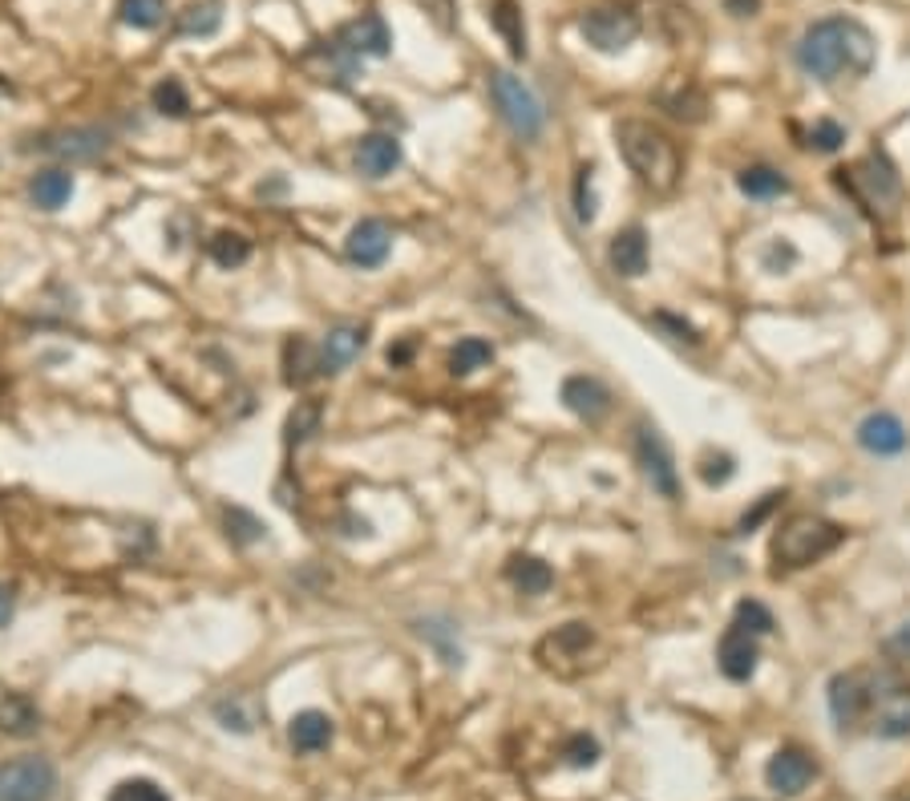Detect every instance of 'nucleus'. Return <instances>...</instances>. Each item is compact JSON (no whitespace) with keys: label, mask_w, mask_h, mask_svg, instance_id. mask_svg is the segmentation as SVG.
<instances>
[{"label":"nucleus","mask_w":910,"mask_h":801,"mask_svg":"<svg viewBox=\"0 0 910 801\" xmlns=\"http://www.w3.org/2000/svg\"><path fill=\"white\" fill-rule=\"evenodd\" d=\"M365 344H369V332L360 329V324H336L324 336V344H320V372H328V377L344 372L365 353Z\"/></svg>","instance_id":"nucleus-16"},{"label":"nucleus","mask_w":910,"mask_h":801,"mask_svg":"<svg viewBox=\"0 0 910 801\" xmlns=\"http://www.w3.org/2000/svg\"><path fill=\"white\" fill-rule=\"evenodd\" d=\"M223 522H228L231 543L247 546V543H259V539H263V522H259L256 515H247L243 506H228V510H223Z\"/></svg>","instance_id":"nucleus-38"},{"label":"nucleus","mask_w":910,"mask_h":801,"mask_svg":"<svg viewBox=\"0 0 910 801\" xmlns=\"http://www.w3.org/2000/svg\"><path fill=\"white\" fill-rule=\"evenodd\" d=\"M320 417H324L320 401H296V409H292L284 421L287 449H299L304 442H312V433H320Z\"/></svg>","instance_id":"nucleus-30"},{"label":"nucleus","mask_w":910,"mask_h":801,"mask_svg":"<svg viewBox=\"0 0 910 801\" xmlns=\"http://www.w3.org/2000/svg\"><path fill=\"white\" fill-rule=\"evenodd\" d=\"M110 801H171V798H167V789L158 786V781H150V777H130V781L110 789Z\"/></svg>","instance_id":"nucleus-39"},{"label":"nucleus","mask_w":910,"mask_h":801,"mask_svg":"<svg viewBox=\"0 0 910 801\" xmlns=\"http://www.w3.org/2000/svg\"><path fill=\"white\" fill-rule=\"evenodd\" d=\"M733 473H737V461L728 458V454H704V461H700V478L709 486H728Z\"/></svg>","instance_id":"nucleus-44"},{"label":"nucleus","mask_w":910,"mask_h":801,"mask_svg":"<svg viewBox=\"0 0 910 801\" xmlns=\"http://www.w3.org/2000/svg\"><path fill=\"white\" fill-rule=\"evenodd\" d=\"M591 183H595L591 167H583V171L575 174V215L583 219V223L595 219V190H591Z\"/></svg>","instance_id":"nucleus-43"},{"label":"nucleus","mask_w":910,"mask_h":801,"mask_svg":"<svg viewBox=\"0 0 910 801\" xmlns=\"http://www.w3.org/2000/svg\"><path fill=\"white\" fill-rule=\"evenodd\" d=\"M757 660H761V652H757V636L733 624V628L721 636V648H716L721 673H725L733 685H745V680L757 673Z\"/></svg>","instance_id":"nucleus-14"},{"label":"nucleus","mask_w":910,"mask_h":801,"mask_svg":"<svg viewBox=\"0 0 910 801\" xmlns=\"http://www.w3.org/2000/svg\"><path fill=\"white\" fill-rule=\"evenodd\" d=\"M834 183H838L866 215L890 219L898 211V202H902V183H898L895 162L882 155V150H870V155L858 158L853 167L834 171Z\"/></svg>","instance_id":"nucleus-4"},{"label":"nucleus","mask_w":910,"mask_h":801,"mask_svg":"<svg viewBox=\"0 0 910 801\" xmlns=\"http://www.w3.org/2000/svg\"><path fill=\"white\" fill-rule=\"evenodd\" d=\"M841 143H846V126H841V122H834V118H822V122L813 126V134H810V146H813V150H822V155H834V150H841Z\"/></svg>","instance_id":"nucleus-42"},{"label":"nucleus","mask_w":910,"mask_h":801,"mask_svg":"<svg viewBox=\"0 0 910 801\" xmlns=\"http://www.w3.org/2000/svg\"><path fill=\"white\" fill-rule=\"evenodd\" d=\"M150 98H155L158 114H167V118H186V114H190V98H186V89H183V82H179V77H167V82H158Z\"/></svg>","instance_id":"nucleus-37"},{"label":"nucleus","mask_w":910,"mask_h":801,"mask_svg":"<svg viewBox=\"0 0 910 801\" xmlns=\"http://www.w3.org/2000/svg\"><path fill=\"white\" fill-rule=\"evenodd\" d=\"M41 729V708L29 701V697H4L0 701V732H9V737H33V732Z\"/></svg>","instance_id":"nucleus-26"},{"label":"nucleus","mask_w":910,"mask_h":801,"mask_svg":"<svg viewBox=\"0 0 910 801\" xmlns=\"http://www.w3.org/2000/svg\"><path fill=\"white\" fill-rule=\"evenodd\" d=\"M579 33L599 53H624L627 45L640 37V16L627 9H591L579 16Z\"/></svg>","instance_id":"nucleus-8"},{"label":"nucleus","mask_w":910,"mask_h":801,"mask_svg":"<svg viewBox=\"0 0 910 801\" xmlns=\"http://www.w3.org/2000/svg\"><path fill=\"white\" fill-rule=\"evenodd\" d=\"M284 381L292 389H304L312 385L316 377H324L320 372V348H316L312 341H304V336H296V341L284 344Z\"/></svg>","instance_id":"nucleus-22"},{"label":"nucleus","mask_w":910,"mask_h":801,"mask_svg":"<svg viewBox=\"0 0 910 801\" xmlns=\"http://www.w3.org/2000/svg\"><path fill=\"white\" fill-rule=\"evenodd\" d=\"M615 143H619V155L631 167V174L652 195H672L680 186V146L672 143L660 126L643 122V118H624V122H615Z\"/></svg>","instance_id":"nucleus-2"},{"label":"nucleus","mask_w":910,"mask_h":801,"mask_svg":"<svg viewBox=\"0 0 910 801\" xmlns=\"http://www.w3.org/2000/svg\"><path fill=\"white\" fill-rule=\"evenodd\" d=\"M207 251H211V259L219 268H239V263L251 259V244L243 239L239 231H219L211 244H207Z\"/></svg>","instance_id":"nucleus-36"},{"label":"nucleus","mask_w":910,"mask_h":801,"mask_svg":"<svg viewBox=\"0 0 910 801\" xmlns=\"http://www.w3.org/2000/svg\"><path fill=\"white\" fill-rule=\"evenodd\" d=\"M794 58L801 73H810L822 86H834L841 77L862 82L878 61V41L858 16H825L801 33Z\"/></svg>","instance_id":"nucleus-1"},{"label":"nucleus","mask_w":910,"mask_h":801,"mask_svg":"<svg viewBox=\"0 0 910 801\" xmlns=\"http://www.w3.org/2000/svg\"><path fill=\"white\" fill-rule=\"evenodd\" d=\"M506 575H511V583L518 587L522 595H546V591L555 587V571H551V567H546L542 558H534V555L511 558Z\"/></svg>","instance_id":"nucleus-25"},{"label":"nucleus","mask_w":910,"mask_h":801,"mask_svg":"<svg viewBox=\"0 0 910 801\" xmlns=\"http://www.w3.org/2000/svg\"><path fill=\"white\" fill-rule=\"evenodd\" d=\"M401 167V143L393 134H365L356 143V171L369 178H384Z\"/></svg>","instance_id":"nucleus-19"},{"label":"nucleus","mask_w":910,"mask_h":801,"mask_svg":"<svg viewBox=\"0 0 910 801\" xmlns=\"http://www.w3.org/2000/svg\"><path fill=\"white\" fill-rule=\"evenodd\" d=\"M490 98L499 106L502 122H506L522 143H534V138H539L546 114H542V101L534 98V89H530L522 77H514V73H506V70H494L490 73Z\"/></svg>","instance_id":"nucleus-5"},{"label":"nucleus","mask_w":910,"mask_h":801,"mask_svg":"<svg viewBox=\"0 0 910 801\" xmlns=\"http://www.w3.org/2000/svg\"><path fill=\"white\" fill-rule=\"evenodd\" d=\"M782 490H773V494H765V498L757 502L753 510H745V518H740V534H753L757 527H761V522H765L768 515H773V510H777V506H782Z\"/></svg>","instance_id":"nucleus-46"},{"label":"nucleus","mask_w":910,"mask_h":801,"mask_svg":"<svg viewBox=\"0 0 910 801\" xmlns=\"http://www.w3.org/2000/svg\"><path fill=\"white\" fill-rule=\"evenodd\" d=\"M287 737H292V744H296L299 753H320V749L332 744V720L324 713H316V708L296 713L292 725H287Z\"/></svg>","instance_id":"nucleus-23"},{"label":"nucleus","mask_w":910,"mask_h":801,"mask_svg":"<svg viewBox=\"0 0 910 801\" xmlns=\"http://www.w3.org/2000/svg\"><path fill=\"white\" fill-rule=\"evenodd\" d=\"M907 442H910L907 426H902L895 414H886V409L862 417V426H858V445H862L866 454H878V458H895V454H902Z\"/></svg>","instance_id":"nucleus-15"},{"label":"nucleus","mask_w":910,"mask_h":801,"mask_svg":"<svg viewBox=\"0 0 910 801\" xmlns=\"http://www.w3.org/2000/svg\"><path fill=\"white\" fill-rule=\"evenodd\" d=\"M37 150L61 158H98L106 150V134L101 130H65V134H49L37 143Z\"/></svg>","instance_id":"nucleus-21"},{"label":"nucleus","mask_w":910,"mask_h":801,"mask_svg":"<svg viewBox=\"0 0 910 801\" xmlns=\"http://www.w3.org/2000/svg\"><path fill=\"white\" fill-rule=\"evenodd\" d=\"M118 21L130 29H158L167 21V0H118Z\"/></svg>","instance_id":"nucleus-33"},{"label":"nucleus","mask_w":910,"mask_h":801,"mask_svg":"<svg viewBox=\"0 0 910 801\" xmlns=\"http://www.w3.org/2000/svg\"><path fill=\"white\" fill-rule=\"evenodd\" d=\"M733 624H737V628H745V631H753V636H765V631H773V612H768L765 603H757V600H740Z\"/></svg>","instance_id":"nucleus-40"},{"label":"nucleus","mask_w":910,"mask_h":801,"mask_svg":"<svg viewBox=\"0 0 910 801\" xmlns=\"http://www.w3.org/2000/svg\"><path fill=\"white\" fill-rule=\"evenodd\" d=\"M761 9V0H725V13L733 16H753Z\"/></svg>","instance_id":"nucleus-49"},{"label":"nucleus","mask_w":910,"mask_h":801,"mask_svg":"<svg viewBox=\"0 0 910 801\" xmlns=\"http://www.w3.org/2000/svg\"><path fill=\"white\" fill-rule=\"evenodd\" d=\"M563 757H567V765H575V769H591L599 761V741L591 732H575V737L563 744Z\"/></svg>","instance_id":"nucleus-41"},{"label":"nucleus","mask_w":910,"mask_h":801,"mask_svg":"<svg viewBox=\"0 0 910 801\" xmlns=\"http://www.w3.org/2000/svg\"><path fill=\"white\" fill-rule=\"evenodd\" d=\"M494 360V344L482 341V336H466V341H457V348L450 353V372L454 377H470V372L485 369Z\"/></svg>","instance_id":"nucleus-32"},{"label":"nucleus","mask_w":910,"mask_h":801,"mask_svg":"<svg viewBox=\"0 0 910 801\" xmlns=\"http://www.w3.org/2000/svg\"><path fill=\"white\" fill-rule=\"evenodd\" d=\"M9 619H13V591L0 583V628H4Z\"/></svg>","instance_id":"nucleus-50"},{"label":"nucleus","mask_w":910,"mask_h":801,"mask_svg":"<svg viewBox=\"0 0 910 801\" xmlns=\"http://www.w3.org/2000/svg\"><path fill=\"white\" fill-rule=\"evenodd\" d=\"M841 543H846V527L822 515H794L773 534V563H777V571H801L829 551H838Z\"/></svg>","instance_id":"nucleus-3"},{"label":"nucleus","mask_w":910,"mask_h":801,"mask_svg":"<svg viewBox=\"0 0 910 801\" xmlns=\"http://www.w3.org/2000/svg\"><path fill=\"white\" fill-rule=\"evenodd\" d=\"M886 656L910 664V619L902 624V628H895L890 636H886Z\"/></svg>","instance_id":"nucleus-48"},{"label":"nucleus","mask_w":910,"mask_h":801,"mask_svg":"<svg viewBox=\"0 0 910 801\" xmlns=\"http://www.w3.org/2000/svg\"><path fill=\"white\" fill-rule=\"evenodd\" d=\"M341 37L353 45L360 58H389V49H393V33H389L381 13H365L348 29H341Z\"/></svg>","instance_id":"nucleus-20"},{"label":"nucleus","mask_w":910,"mask_h":801,"mask_svg":"<svg viewBox=\"0 0 910 801\" xmlns=\"http://www.w3.org/2000/svg\"><path fill=\"white\" fill-rule=\"evenodd\" d=\"M417 631L426 636L429 644L438 648L441 660H445L450 668H457V664H462V644H457V628H454V624H445V619H426V624H417Z\"/></svg>","instance_id":"nucleus-35"},{"label":"nucleus","mask_w":910,"mask_h":801,"mask_svg":"<svg viewBox=\"0 0 910 801\" xmlns=\"http://www.w3.org/2000/svg\"><path fill=\"white\" fill-rule=\"evenodd\" d=\"M878 685H882V676L862 673V668L838 673L829 680V716H834V725H838L841 732H850L858 720H870Z\"/></svg>","instance_id":"nucleus-6"},{"label":"nucleus","mask_w":910,"mask_h":801,"mask_svg":"<svg viewBox=\"0 0 910 801\" xmlns=\"http://www.w3.org/2000/svg\"><path fill=\"white\" fill-rule=\"evenodd\" d=\"M490 21H494V29L502 33V41H506V49H511L514 61L527 58V25H522V9L514 4V0H499L494 9H490Z\"/></svg>","instance_id":"nucleus-27"},{"label":"nucleus","mask_w":910,"mask_h":801,"mask_svg":"<svg viewBox=\"0 0 910 801\" xmlns=\"http://www.w3.org/2000/svg\"><path fill=\"white\" fill-rule=\"evenodd\" d=\"M636 458H640L643 478L652 482V490L660 498H676V494H680L676 461H672V449H668V442H664V433L652 430V426H640V430H636Z\"/></svg>","instance_id":"nucleus-9"},{"label":"nucleus","mask_w":910,"mask_h":801,"mask_svg":"<svg viewBox=\"0 0 910 801\" xmlns=\"http://www.w3.org/2000/svg\"><path fill=\"white\" fill-rule=\"evenodd\" d=\"M360 53H356L353 45L344 41L341 33L332 37V41H320L312 45L308 53H304V70L312 73L316 82H353V77H360Z\"/></svg>","instance_id":"nucleus-10"},{"label":"nucleus","mask_w":910,"mask_h":801,"mask_svg":"<svg viewBox=\"0 0 910 801\" xmlns=\"http://www.w3.org/2000/svg\"><path fill=\"white\" fill-rule=\"evenodd\" d=\"M219 25H223L219 4H214V0H202V4H186L183 13H179L174 33H183V37H211V33H219Z\"/></svg>","instance_id":"nucleus-31"},{"label":"nucleus","mask_w":910,"mask_h":801,"mask_svg":"<svg viewBox=\"0 0 910 801\" xmlns=\"http://www.w3.org/2000/svg\"><path fill=\"white\" fill-rule=\"evenodd\" d=\"M660 106H664L672 118H680V122H700L704 110H709V101H704V94H700L697 86L664 89V94H660Z\"/></svg>","instance_id":"nucleus-34"},{"label":"nucleus","mask_w":910,"mask_h":801,"mask_svg":"<svg viewBox=\"0 0 910 801\" xmlns=\"http://www.w3.org/2000/svg\"><path fill=\"white\" fill-rule=\"evenodd\" d=\"M563 405L583 421H603L612 409V393L599 385L595 377H567L563 381Z\"/></svg>","instance_id":"nucleus-17"},{"label":"nucleus","mask_w":910,"mask_h":801,"mask_svg":"<svg viewBox=\"0 0 910 801\" xmlns=\"http://www.w3.org/2000/svg\"><path fill=\"white\" fill-rule=\"evenodd\" d=\"M214 716H219V725L228 732H251L259 725V704L247 692H231V697L214 704Z\"/></svg>","instance_id":"nucleus-28"},{"label":"nucleus","mask_w":910,"mask_h":801,"mask_svg":"<svg viewBox=\"0 0 910 801\" xmlns=\"http://www.w3.org/2000/svg\"><path fill=\"white\" fill-rule=\"evenodd\" d=\"M389 251H393V231L384 219H360L344 239V256L356 268H381Z\"/></svg>","instance_id":"nucleus-13"},{"label":"nucleus","mask_w":910,"mask_h":801,"mask_svg":"<svg viewBox=\"0 0 910 801\" xmlns=\"http://www.w3.org/2000/svg\"><path fill=\"white\" fill-rule=\"evenodd\" d=\"M58 793V769L49 757H16L0 765V801H49Z\"/></svg>","instance_id":"nucleus-7"},{"label":"nucleus","mask_w":910,"mask_h":801,"mask_svg":"<svg viewBox=\"0 0 910 801\" xmlns=\"http://www.w3.org/2000/svg\"><path fill=\"white\" fill-rule=\"evenodd\" d=\"M797 263V247L789 239H773L765 251V272L768 275H785Z\"/></svg>","instance_id":"nucleus-45"},{"label":"nucleus","mask_w":910,"mask_h":801,"mask_svg":"<svg viewBox=\"0 0 910 801\" xmlns=\"http://www.w3.org/2000/svg\"><path fill=\"white\" fill-rule=\"evenodd\" d=\"M413 353V344H397V348H389V365H405Z\"/></svg>","instance_id":"nucleus-51"},{"label":"nucleus","mask_w":910,"mask_h":801,"mask_svg":"<svg viewBox=\"0 0 910 801\" xmlns=\"http://www.w3.org/2000/svg\"><path fill=\"white\" fill-rule=\"evenodd\" d=\"M870 729L886 737V741H902L910 737V688L890 685L882 676L878 697H874V713H870Z\"/></svg>","instance_id":"nucleus-12"},{"label":"nucleus","mask_w":910,"mask_h":801,"mask_svg":"<svg viewBox=\"0 0 910 801\" xmlns=\"http://www.w3.org/2000/svg\"><path fill=\"white\" fill-rule=\"evenodd\" d=\"M737 186H740V195H749V199H777V195H789V178H785L782 171H773V167H745V171L737 174Z\"/></svg>","instance_id":"nucleus-29"},{"label":"nucleus","mask_w":910,"mask_h":801,"mask_svg":"<svg viewBox=\"0 0 910 801\" xmlns=\"http://www.w3.org/2000/svg\"><path fill=\"white\" fill-rule=\"evenodd\" d=\"M813 777H817V761H813L806 749H797V744L777 749L765 765L768 789H773V793H782V798H797L801 789L810 786Z\"/></svg>","instance_id":"nucleus-11"},{"label":"nucleus","mask_w":910,"mask_h":801,"mask_svg":"<svg viewBox=\"0 0 910 801\" xmlns=\"http://www.w3.org/2000/svg\"><path fill=\"white\" fill-rule=\"evenodd\" d=\"M655 324H660V329H668V332H672V341L700 344V332L692 329L688 320H680V316H672V312H655Z\"/></svg>","instance_id":"nucleus-47"},{"label":"nucleus","mask_w":910,"mask_h":801,"mask_svg":"<svg viewBox=\"0 0 910 801\" xmlns=\"http://www.w3.org/2000/svg\"><path fill=\"white\" fill-rule=\"evenodd\" d=\"M648 235H643V227H624L615 231L612 247H607V259H612V268L624 280H640L643 272H648Z\"/></svg>","instance_id":"nucleus-18"},{"label":"nucleus","mask_w":910,"mask_h":801,"mask_svg":"<svg viewBox=\"0 0 910 801\" xmlns=\"http://www.w3.org/2000/svg\"><path fill=\"white\" fill-rule=\"evenodd\" d=\"M29 199L41 207V211H61L65 202L73 199V174L53 167V171H41L29 183Z\"/></svg>","instance_id":"nucleus-24"}]
</instances>
